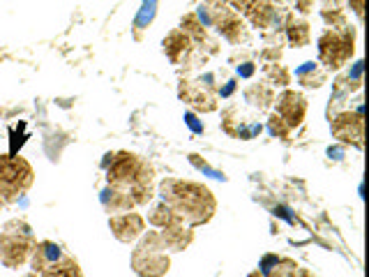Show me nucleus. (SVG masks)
<instances>
[{"instance_id": "nucleus-1", "label": "nucleus", "mask_w": 369, "mask_h": 277, "mask_svg": "<svg viewBox=\"0 0 369 277\" xmlns=\"http://www.w3.org/2000/svg\"><path fill=\"white\" fill-rule=\"evenodd\" d=\"M160 194L180 224L187 222L189 227H199L215 215V196L210 194L208 187L192 183V180L166 178L160 185Z\"/></svg>"}, {"instance_id": "nucleus-3", "label": "nucleus", "mask_w": 369, "mask_h": 277, "mask_svg": "<svg viewBox=\"0 0 369 277\" xmlns=\"http://www.w3.org/2000/svg\"><path fill=\"white\" fill-rule=\"evenodd\" d=\"M131 268L139 277H162L169 273L171 259L166 254V245L160 231H148L136 249L131 252Z\"/></svg>"}, {"instance_id": "nucleus-15", "label": "nucleus", "mask_w": 369, "mask_h": 277, "mask_svg": "<svg viewBox=\"0 0 369 277\" xmlns=\"http://www.w3.org/2000/svg\"><path fill=\"white\" fill-rule=\"evenodd\" d=\"M187 45L189 42L182 33H173L169 35V40H164V51L171 60H178V51H187Z\"/></svg>"}, {"instance_id": "nucleus-17", "label": "nucleus", "mask_w": 369, "mask_h": 277, "mask_svg": "<svg viewBox=\"0 0 369 277\" xmlns=\"http://www.w3.org/2000/svg\"><path fill=\"white\" fill-rule=\"evenodd\" d=\"M288 40H291V45H295V47L307 45V42H310V28H307L305 23L291 25V30H288Z\"/></svg>"}, {"instance_id": "nucleus-14", "label": "nucleus", "mask_w": 369, "mask_h": 277, "mask_svg": "<svg viewBox=\"0 0 369 277\" xmlns=\"http://www.w3.org/2000/svg\"><path fill=\"white\" fill-rule=\"evenodd\" d=\"M148 222H151L153 227H162V229L171 227V224H180L178 218H175V215H173V211H171V208L166 206L164 201H162V204H157V206H153L151 215H148Z\"/></svg>"}, {"instance_id": "nucleus-19", "label": "nucleus", "mask_w": 369, "mask_h": 277, "mask_svg": "<svg viewBox=\"0 0 369 277\" xmlns=\"http://www.w3.org/2000/svg\"><path fill=\"white\" fill-rule=\"evenodd\" d=\"M238 72H240V74H242V76H250V74H252V72H254V67H252V65H250V63H247V65H245V67H242V69H238Z\"/></svg>"}, {"instance_id": "nucleus-21", "label": "nucleus", "mask_w": 369, "mask_h": 277, "mask_svg": "<svg viewBox=\"0 0 369 277\" xmlns=\"http://www.w3.org/2000/svg\"><path fill=\"white\" fill-rule=\"evenodd\" d=\"M298 277H312V275L307 273V271H300V273H298Z\"/></svg>"}, {"instance_id": "nucleus-2", "label": "nucleus", "mask_w": 369, "mask_h": 277, "mask_svg": "<svg viewBox=\"0 0 369 277\" xmlns=\"http://www.w3.org/2000/svg\"><path fill=\"white\" fill-rule=\"evenodd\" d=\"M109 185L122 189L131 196L134 206L148 204L153 199V169L148 167L144 160H139L136 155L131 153H120L118 158L107 155L109 164Z\"/></svg>"}, {"instance_id": "nucleus-4", "label": "nucleus", "mask_w": 369, "mask_h": 277, "mask_svg": "<svg viewBox=\"0 0 369 277\" xmlns=\"http://www.w3.org/2000/svg\"><path fill=\"white\" fill-rule=\"evenodd\" d=\"M35 238L23 220H12L0 233V264L7 268H19L30 259Z\"/></svg>"}, {"instance_id": "nucleus-22", "label": "nucleus", "mask_w": 369, "mask_h": 277, "mask_svg": "<svg viewBox=\"0 0 369 277\" xmlns=\"http://www.w3.org/2000/svg\"><path fill=\"white\" fill-rule=\"evenodd\" d=\"M250 277H263V275H261V271H254V273H250Z\"/></svg>"}, {"instance_id": "nucleus-23", "label": "nucleus", "mask_w": 369, "mask_h": 277, "mask_svg": "<svg viewBox=\"0 0 369 277\" xmlns=\"http://www.w3.org/2000/svg\"><path fill=\"white\" fill-rule=\"evenodd\" d=\"M25 277H40L37 273H30V275H25Z\"/></svg>"}, {"instance_id": "nucleus-5", "label": "nucleus", "mask_w": 369, "mask_h": 277, "mask_svg": "<svg viewBox=\"0 0 369 277\" xmlns=\"http://www.w3.org/2000/svg\"><path fill=\"white\" fill-rule=\"evenodd\" d=\"M35 180L33 167L23 158L0 155V204H14L28 192Z\"/></svg>"}, {"instance_id": "nucleus-11", "label": "nucleus", "mask_w": 369, "mask_h": 277, "mask_svg": "<svg viewBox=\"0 0 369 277\" xmlns=\"http://www.w3.org/2000/svg\"><path fill=\"white\" fill-rule=\"evenodd\" d=\"M261 275L263 277H298L300 273V266H298L293 259L277 257V254H266L261 261Z\"/></svg>"}, {"instance_id": "nucleus-18", "label": "nucleus", "mask_w": 369, "mask_h": 277, "mask_svg": "<svg viewBox=\"0 0 369 277\" xmlns=\"http://www.w3.org/2000/svg\"><path fill=\"white\" fill-rule=\"evenodd\" d=\"M270 132L275 134V136H286V134H288V125L275 114V116L270 118Z\"/></svg>"}, {"instance_id": "nucleus-10", "label": "nucleus", "mask_w": 369, "mask_h": 277, "mask_svg": "<svg viewBox=\"0 0 369 277\" xmlns=\"http://www.w3.org/2000/svg\"><path fill=\"white\" fill-rule=\"evenodd\" d=\"M65 257V252L60 249L56 242L51 240H42V242H35L33 247V254H30V266H33V273H42L44 268H49L51 264L60 261Z\"/></svg>"}, {"instance_id": "nucleus-12", "label": "nucleus", "mask_w": 369, "mask_h": 277, "mask_svg": "<svg viewBox=\"0 0 369 277\" xmlns=\"http://www.w3.org/2000/svg\"><path fill=\"white\" fill-rule=\"evenodd\" d=\"M160 233H162L166 249H173V252H182V249L194 240V233L189 229H184V224H171V227H166Z\"/></svg>"}, {"instance_id": "nucleus-16", "label": "nucleus", "mask_w": 369, "mask_h": 277, "mask_svg": "<svg viewBox=\"0 0 369 277\" xmlns=\"http://www.w3.org/2000/svg\"><path fill=\"white\" fill-rule=\"evenodd\" d=\"M298 79H300V83L307 86V88H316V86H321L323 74L321 72L316 74V65L314 63H307L303 69H298Z\"/></svg>"}, {"instance_id": "nucleus-6", "label": "nucleus", "mask_w": 369, "mask_h": 277, "mask_svg": "<svg viewBox=\"0 0 369 277\" xmlns=\"http://www.w3.org/2000/svg\"><path fill=\"white\" fill-rule=\"evenodd\" d=\"M319 56L328 67H341L353 56V33H326L319 40Z\"/></svg>"}, {"instance_id": "nucleus-13", "label": "nucleus", "mask_w": 369, "mask_h": 277, "mask_svg": "<svg viewBox=\"0 0 369 277\" xmlns=\"http://www.w3.org/2000/svg\"><path fill=\"white\" fill-rule=\"evenodd\" d=\"M40 277H83L81 268H78V261L72 257H63L60 261L51 264L49 268H44L40 273Z\"/></svg>"}, {"instance_id": "nucleus-8", "label": "nucleus", "mask_w": 369, "mask_h": 277, "mask_svg": "<svg viewBox=\"0 0 369 277\" xmlns=\"http://www.w3.org/2000/svg\"><path fill=\"white\" fill-rule=\"evenodd\" d=\"M305 111H307V104H305V98L300 93L286 90L277 98V116L288 125V129L298 127L303 123Z\"/></svg>"}, {"instance_id": "nucleus-20", "label": "nucleus", "mask_w": 369, "mask_h": 277, "mask_svg": "<svg viewBox=\"0 0 369 277\" xmlns=\"http://www.w3.org/2000/svg\"><path fill=\"white\" fill-rule=\"evenodd\" d=\"M187 123H189L192 127H194V129H197V132H201V127L197 125V118H194V116H187Z\"/></svg>"}, {"instance_id": "nucleus-24", "label": "nucleus", "mask_w": 369, "mask_h": 277, "mask_svg": "<svg viewBox=\"0 0 369 277\" xmlns=\"http://www.w3.org/2000/svg\"><path fill=\"white\" fill-rule=\"evenodd\" d=\"M0 206H3V204H0Z\"/></svg>"}, {"instance_id": "nucleus-9", "label": "nucleus", "mask_w": 369, "mask_h": 277, "mask_svg": "<svg viewBox=\"0 0 369 277\" xmlns=\"http://www.w3.org/2000/svg\"><path fill=\"white\" fill-rule=\"evenodd\" d=\"M332 134L346 143L363 146V118L360 114H341L332 120Z\"/></svg>"}, {"instance_id": "nucleus-7", "label": "nucleus", "mask_w": 369, "mask_h": 277, "mask_svg": "<svg viewBox=\"0 0 369 277\" xmlns=\"http://www.w3.org/2000/svg\"><path fill=\"white\" fill-rule=\"evenodd\" d=\"M109 227L113 231L120 242H134L139 236H144V229H146V222L141 215L136 213H120V215H113L109 220Z\"/></svg>"}]
</instances>
